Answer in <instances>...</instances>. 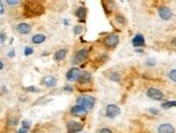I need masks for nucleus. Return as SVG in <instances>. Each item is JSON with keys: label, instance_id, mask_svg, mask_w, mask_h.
Listing matches in <instances>:
<instances>
[{"label": "nucleus", "instance_id": "obj_1", "mask_svg": "<svg viewBox=\"0 0 176 133\" xmlns=\"http://www.w3.org/2000/svg\"><path fill=\"white\" fill-rule=\"evenodd\" d=\"M43 12V8L41 4L38 2H31V1H27L25 3V14L27 16H34V15L41 14Z\"/></svg>", "mask_w": 176, "mask_h": 133}, {"label": "nucleus", "instance_id": "obj_2", "mask_svg": "<svg viewBox=\"0 0 176 133\" xmlns=\"http://www.w3.org/2000/svg\"><path fill=\"white\" fill-rule=\"evenodd\" d=\"M94 104H95V98L92 96H81L77 100V105L84 107L85 109L92 108Z\"/></svg>", "mask_w": 176, "mask_h": 133}, {"label": "nucleus", "instance_id": "obj_3", "mask_svg": "<svg viewBox=\"0 0 176 133\" xmlns=\"http://www.w3.org/2000/svg\"><path fill=\"white\" fill-rule=\"evenodd\" d=\"M121 114V110L117 105L115 104H109L107 107H106V116L109 117V118H115L118 115Z\"/></svg>", "mask_w": 176, "mask_h": 133}, {"label": "nucleus", "instance_id": "obj_4", "mask_svg": "<svg viewBox=\"0 0 176 133\" xmlns=\"http://www.w3.org/2000/svg\"><path fill=\"white\" fill-rule=\"evenodd\" d=\"M88 57V50L85 49H82V50H79L77 53L75 54L74 59H72V63L74 64H79V63H82L83 61H85Z\"/></svg>", "mask_w": 176, "mask_h": 133}, {"label": "nucleus", "instance_id": "obj_5", "mask_svg": "<svg viewBox=\"0 0 176 133\" xmlns=\"http://www.w3.org/2000/svg\"><path fill=\"white\" fill-rule=\"evenodd\" d=\"M119 43V36L116 34H111L105 38V44L109 48H115Z\"/></svg>", "mask_w": 176, "mask_h": 133}, {"label": "nucleus", "instance_id": "obj_6", "mask_svg": "<svg viewBox=\"0 0 176 133\" xmlns=\"http://www.w3.org/2000/svg\"><path fill=\"white\" fill-rule=\"evenodd\" d=\"M147 96L152 100H157V101H160L163 98V93H162L160 90L156 88H150L148 91H147Z\"/></svg>", "mask_w": 176, "mask_h": 133}, {"label": "nucleus", "instance_id": "obj_7", "mask_svg": "<svg viewBox=\"0 0 176 133\" xmlns=\"http://www.w3.org/2000/svg\"><path fill=\"white\" fill-rule=\"evenodd\" d=\"M83 129V124L80 122L76 121H70L67 123V131L68 133H77Z\"/></svg>", "mask_w": 176, "mask_h": 133}, {"label": "nucleus", "instance_id": "obj_8", "mask_svg": "<svg viewBox=\"0 0 176 133\" xmlns=\"http://www.w3.org/2000/svg\"><path fill=\"white\" fill-rule=\"evenodd\" d=\"M159 15H160V18H161L162 20L169 21V20L172 18L173 13H172V11H171L169 8H167V7H161V8L159 9Z\"/></svg>", "mask_w": 176, "mask_h": 133}, {"label": "nucleus", "instance_id": "obj_9", "mask_svg": "<svg viewBox=\"0 0 176 133\" xmlns=\"http://www.w3.org/2000/svg\"><path fill=\"white\" fill-rule=\"evenodd\" d=\"M80 71H79V68H72L70 71L67 73V79L69 80V81H77L78 79H79V77H80Z\"/></svg>", "mask_w": 176, "mask_h": 133}, {"label": "nucleus", "instance_id": "obj_10", "mask_svg": "<svg viewBox=\"0 0 176 133\" xmlns=\"http://www.w3.org/2000/svg\"><path fill=\"white\" fill-rule=\"evenodd\" d=\"M159 133H175V129L172 124L170 123H163L161 124L158 129Z\"/></svg>", "mask_w": 176, "mask_h": 133}, {"label": "nucleus", "instance_id": "obj_11", "mask_svg": "<svg viewBox=\"0 0 176 133\" xmlns=\"http://www.w3.org/2000/svg\"><path fill=\"white\" fill-rule=\"evenodd\" d=\"M72 114L75 116H84L88 114V109H85L84 107L76 105L72 108Z\"/></svg>", "mask_w": 176, "mask_h": 133}, {"label": "nucleus", "instance_id": "obj_12", "mask_svg": "<svg viewBox=\"0 0 176 133\" xmlns=\"http://www.w3.org/2000/svg\"><path fill=\"white\" fill-rule=\"evenodd\" d=\"M16 29H18V32L20 34L26 35V34H28L30 32L31 27H30V25H28L27 23H21V24H18V25Z\"/></svg>", "mask_w": 176, "mask_h": 133}, {"label": "nucleus", "instance_id": "obj_13", "mask_svg": "<svg viewBox=\"0 0 176 133\" xmlns=\"http://www.w3.org/2000/svg\"><path fill=\"white\" fill-rule=\"evenodd\" d=\"M133 46L134 47H143L144 44H145V38H144L143 35H140V34H137V35L135 36L134 38H133Z\"/></svg>", "mask_w": 176, "mask_h": 133}, {"label": "nucleus", "instance_id": "obj_14", "mask_svg": "<svg viewBox=\"0 0 176 133\" xmlns=\"http://www.w3.org/2000/svg\"><path fill=\"white\" fill-rule=\"evenodd\" d=\"M43 83H45V87H48V88H53V87L56 86V79H55V77H53V76H48V77L45 78Z\"/></svg>", "mask_w": 176, "mask_h": 133}, {"label": "nucleus", "instance_id": "obj_15", "mask_svg": "<svg viewBox=\"0 0 176 133\" xmlns=\"http://www.w3.org/2000/svg\"><path fill=\"white\" fill-rule=\"evenodd\" d=\"M85 15H87V10H85V8H83V7H80V8L77 9V11H76V16L80 18V22H84Z\"/></svg>", "mask_w": 176, "mask_h": 133}, {"label": "nucleus", "instance_id": "obj_16", "mask_svg": "<svg viewBox=\"0 0 176 133\" xmlns=\"http://www.w3.org/2000/svg\"><path fill=\"white\" fill-rule=\"evenodd\" d=\"M66 54H67V50H66V49H61V50H58L56 53H55V55H54V60L57 61V62H60V61L65 59Z\"/></svg>", "mask_w": 176, "mask_h": 133}, {"label": "nucleus", "instance_id": "obj_17", "mask_svg": "<svg viewBox=\"0 0 176 133\" xmlns=\"http://www.w3.org/2000/svg\"><path fill=\"white\" fill-rule=\"evenodd\" d=\"M79 81L81 83H88L91 81V74L88 73V71H83V73H81L80 74V77H79Z\"/></svg>", "mask_w": 176, "mask_h": 133}, {"label": "nucleus", "instance_id": "obj_18", "mask_svg": "<svg viewBox=\"0 0 176 133\" xmlns=\"http://www.w3.org/2000/svg\"><path fill=\"white\" fill-rule=\"evenodd\" d=\"M45 35H35L33 37V39H31V41L34 42V43H36V44H40V43H42V42L45 41Z\"/></svg>", "mask_w": 176, "mask_h": 133}, {"label": "nucleus", "instance_id": "obj_19", "mask_svg": "<svg viewBox=\"0 0 176 133\" xmlns=\"http://www.w3.org/2000/svg\"><path fill=\"white\" fill-rule=\"evenodd\" d=\"M173 106H176V102H174V101H171V102H165V103L162 104V107L163 108H165V109H167V108H171V107Z\"/></svg>", "mask_w": 176, "mask_h": 133}, {"label": "nucleus", "instance_id": "obj_20", "mask_svg": "<svg viewBox=\"0 0 176 133\" xmlns=\"http://www.w3.org/2000/svg\"><path fill=\"white\" fill-rule=\"evenodd\" d=\"M169 77H170L171 80H173L176 82V69H173V71H171L169 73Z\"/></svg>", "mask_w": 176, "mask_h": 133}, {"label": "nucleus", "instance_id": "obj_21", "mask_svg": "<svg viewBox=\"0 0 176 133\" xmlns=\"http://www.w3.org/2000/svg\"><path fill=\"white\" fill-rule=\"evenodd\" d=\"M110 79L112 80V81H119L120 75L118 74V73H112V74L110 75Z\"/></svg>", "mask_w": 176, "mask_h": 133}, {"label": "nucleus", "instance_id": "obj_22", "mask_svg": "<svg viewBox=\"0 0 176 133\" xmlns=\"http://www.w3.org/2000/svg\"><path fill=\"white\" fill-rule=\"evenodd\" d=\"M30 121H28V120H23V122H22V128H24V129H29L30 127Z\"/></svg>", "mask_w": 176, "mask_h": 133}, {"label": "nucleus", "instance_id": "obj_23", "mask_svg": "<svg viewBox=\"0 0 176 133\" xmlns=\"http://www.w3.org/2000/svg\"><path fill=\"white\" fill-rule=\"evenodd\" d=\"M33 52H34V50H33V48H30V47H26L25 48V51H24V54L25 55H30V54H33Z\"/></svg>", "mask_w": 176, "mask_h": 133}, {"label": "nucleus", "instance_id": "obj_24", "mask_svg": "<svg viewBox=\"0 0 176 133\" xmlns=\"http://www.w3.org/2000/svg\"><path fill=\"white\" fill-rule=\"evenodd\" d=\"M6 1L8 4H10V6H16V4L20 3L21 0H6Z\"/></svg>", "mask_w": 176, "mask_h": 133}, {"label": "nucleus", "instance_id": "obj_25", "mask_svg": "<svg viewBox=\"0 0 176 133\" xmlns=\"http://www.w3.org/2000/svg\"><path fill=\"white\" fill-rule=\"evenodd\" d=\"M81 32H82V27L81 26H76L75 29H74V33L76 34V35H78V34H80Z\"/></svg>", "mask_w": 176, "mask_h": 133}, {"label": "nucleus", "instance_id": "obj_26", "mask_svg": "<svg viewBox=\"0 0 176 133\" xmlns=\"http://www.w3.org/2000/svg\"><path fill=\"white\" fill-rule=\"evenodd\" d=\"M27 91H29V92H38L39 89L36 88V87H28V88H27Z\"/></svg>", "mask_w": 176, "mask_h": 133}, {"label": "nucleus", "instance_id": "obj_27", "mask_svg": "<svg viewBox=\"0 0 176 133\" xmlns=\"http://www.w3.org/2000/svg\"><path fill=\"white\" fill-rule=\"evenodd\" d=\"M117 20H118V22L121 24H126V20H124V18H122V16H120V15H117Z\"/></svg>", "mask_w": 176, "mask_h": 133}, {"label": "nucleus", "instance_id": "obj_28", "mask_svg": "<svg viewBox=\"0 0 176 133\" xmlns=\"http://www.w3.org/2000/svg\"><path fill=\"white\" fill-rule=\"evenodd\" d=\"M99 133H112V131L107 129V128H104V129H102V130L99 131Z\"/></svg>", "mask_w": 176, "mask_h": 133}, {"label": "nucleus", "instance_id": "obj_29", "mask_svg": "<svg viewBox=\"0 0 176 133\" xmlns=\"http://www.w3.org/2000/svg\"><path fill=\"white\" fill-rule=\"evenodd\" d=\"M4 40H6V35L4 34H0V44L3 43Z\"/></svg>", "mask_w": 176, "mask_h": 133}, {"label": "nucleus", "instance_id": "obj_30", "mask_svg": "<svg viewBox=\"0 0 176 133\" xmlns=\"http://www.w3.org/2000/svg\"><path fill=\"white\" fill-rule=\"evenodd\" d=\"M149 112H151V114H153V115H158V114H159V110H157V109H153V108H150V109H149Z\"/></svg>", "mask_w": 176, "mask_h": 133}, {"label": "nucleus", "instance_id": "obj_31", "mask_svg": "<svg viewBox=\"0 0 176 133\" xmlns=\"http://www.w3.org/2000/svg\"><path fill=\"white\" fill-rule=\"evenodd\" d=\"M14 55H15V51L14 50H11L9 53H8V56H9V57H13Z\"/></svg>", "mask_w": 176, "mask_h": 133}, {"label": "nucleus", "instance_id": "obj_32", "mask_svg": "<svg viewBox=\"0 0 176 133\" xmlns=\"http://www.w3.org/2000/svg\"><path fill=\"white\" fill-rule=\"evenodd\" d=\"M18 133H27V129H24V128H22L21 130L18 131Z\"/></svg>", "mask_w": 176, "mask_h": 133}, {"label": "nucleus", "instance_id": "obj_33", "mask_svg": "<svg viewBox=\"0 0 176 133\" xmlns=\"http://www.w3.org/2000/svg\"><path fill=\"white\" fill-rule=\"evenodd\" d=\"M172 44H173L174 47H176V38H174L173 40H172Z\"/></svg>", "mask_w": 176, "mask_h": 133}, {"label": "nucleus", "instance_id": "obj_34", "mask_svg": "<svg viewBox=\"0 0 176 133\" xmlns=\"http://www.w3.org/2000/svg\"><path fill=\"white\" fill-rule=\"evenodd\" d=\"M65 90H67V91H72V88H70V87H65Z\"/></svg>", "mask_w": 176, "mask_h": 133}, {"label": "nucleus", "instance_id": "obj_35", "mask_svg": "<svg viewBox=\"0 0 176 133\" xmlns=\"http://www.w3.org/2000/svg\"><path fill=\"white\" fill-rule=\"evenodd\" d=\"M2 68H3V63H2V62H0V71H1Z\"/></svg>", "mask_w": 176, "mask_h": 133}]
</instances>
